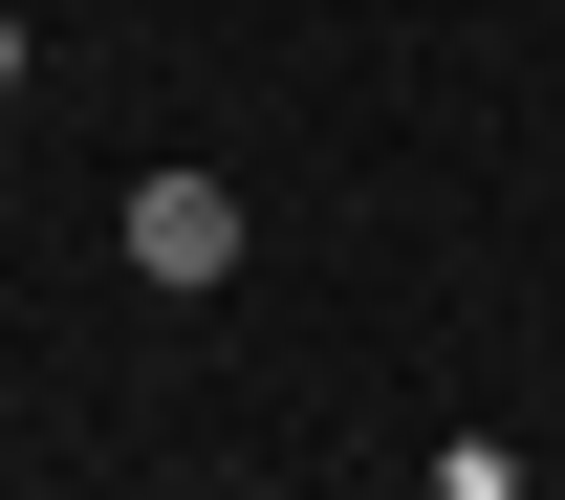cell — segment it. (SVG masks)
<instances>
[{"mask_svg": "<svg viewBox=\"0 0 565 500\" xmlns=\"http://www.w3.org/2000/svg\"><path fill=\"white\" fill-rule=\"evenodd\" d=\"M0 87H22V22H0Z\"/></svg>", "mask_w": 565, "mask_h": 500, "instance_id": "cell-2", "label": "cell"}, {"mask_svg": "<svg viewBox=\"0 0 565 500\" xmlns=\"http://www.w3.org/2000/svg\"><path fill=\"white\" fill-rule=\"evenodd\" d=\"M109 240H131V284H239V196H217V174H131Z\"/></svg>", "mask_w": 565, "mask_h": 500, "instance_id": "cell-1", "label": "cell"}]
</instances>
